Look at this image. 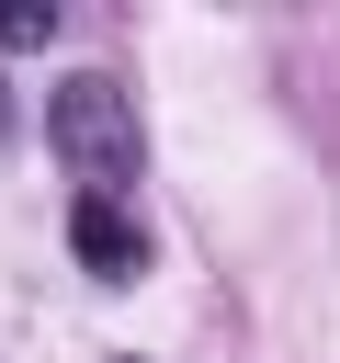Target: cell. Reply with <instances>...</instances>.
Masks as SVG:
<instances>
[{"label": "cell", "instance_id": "6da1fadb", "mask_svg": "<svg viewBox=\"0 0 340 363\" xmlns=\"http://www.w3.org/2000/svg\"><path fill=\"white\" fill-rule=\"evenodd\" d=\"M45 147L91 182V193H113L136 159H147V136H136V102L113 91V79H57V102H45Z\"/></svg>", "mask_w": 340, "mask_h": 363}, {"label": "cell", "instance_id": "7a4b0ae2", "mask_svg": "<svg viewBox=\"0 0 340 363\" xmlns=\"http://www.w3.org/2000/svg\"><path fill=\"white\" fill-rule=\"evenodd\" d=\"M68 250H79L91 284H136V272H147V227H136L113 193H79V204H68Z\"/></svg>", "mask_w": 340, "mask_h": 363}, {"label": "cell", "instance_id": "3957f363", "mask_svg": "<svg viewBox=\"0 0 340 363\" xmlns=\"http://www.w3.org/2000/svg\"><path fill=\"white\" fill-rule=\"evenodd\" d=\"M45 34H57L45 0H0V45H45Z\"/></svg>", "mask_w": 340, "mask_h": 363}, {"label": "cell", "instance_id": "277c9868", "mask_svg": "<svg viewBox=\"0 0 340 363\" xmlns=\"http://www.w3.org/2000/svg\"><path fill=\"white\" fill-rule=\"evenodd\" d=\"M0 136H11V91H0Z\"/></svg>", "mask_w": 340, "mask_h": 363}]
</instances>
